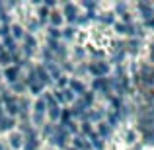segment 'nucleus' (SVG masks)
Segmentation results:
<instances>
[{"instance_id":"nucleus-1","label":"nucleus","mask_w":154,"mask_h":150,"mask_svg":"<svg viewBox=\"0 0 154 150\" xmlns=\"http://www.w3.org/2000/svg\"><path fill=\"white\" fill-rule=\"evenodd\" d=\"M14 76H16V70H8V78L14 80Z\"/></svg>"}]
</instances>
